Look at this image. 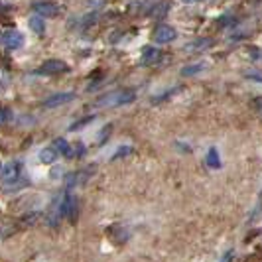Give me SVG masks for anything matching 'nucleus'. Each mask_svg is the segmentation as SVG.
I'll return each mask as SVG.
<instances>
[{
	"instance_id": "f257e3e1",
	"label": "nucleus",
	"mask_w": 262,
	"mask_h": 262,
	"mask_svg": "<svg viewBox=\"0 0 262 262\" xmlns=\"http://www.w3.org/2000/svg\"><path fill=\"white\" fill-rule=\"evenodd\" d=\"M134 99H136L134 91H113L109 95L101 97L95 104H97V107H121V104L132 102Z\"/></svg>"
},
{
	"instance_id": "f03ea898",
	"label": "nucleus",
	"mask_w": 262,
	"mask_h": 262,
	"mask_svg": "<svg viewBox=\"0 0 262 262\" xmlns=\"http://www.w3.org/2000/svg\"><path fill=\"white\" fill-rule=\"evenodd\" d=\"M63 71H69V65L61 60H47L45 63H41L38 67V75H58V73H63Z\"/></svg>"
},
{
	"instance_id": "7ed1b4c3",
	"label": "nucleus",
	"mask_w": 262,
	"mask_h": 262,
	"mask_svg": "<svg viewBox=\"0 0 262 262\" xmlns=\"http://www.w3.org/2000/svg\"><path fill=\"white\" fill-rule=\"evenodd\" d=\"M60 217H67L71 221H75V217H77V199L69 191L63 195V201L60 205Z\"/></svg>"
},
{
	"instance_id": "20e7f679",
	"label": "nucleus",
	"mask_w": 262,
	"mask_h": 262,
	"mask_svg": "<svg viewBox=\"0 0 262 262\" xmlns=\"http://www.w3.org/2000/svg\"><path fill=\"white\" fill-rule=\"evenodd\" d=\"M20 172H22V162H18V160L6 162L2 166V181H4V185L16 183V180L20 178Z\"/></svg>"
},
{
	"instance_id": "39448f33",
	"label": "nucleus",
	"mask_w": 262,
	"mask_h": 262,
	"mask_svg": "<svg viewBox=\"0 0 262 262\" xmlns=\"http://www.w3.org/2000/svg\"><path fill=\"white\" fill-rule=\"evenodd\" d=\"M32 10L40 16H43V18H56L61 12V6L56 4V2H47V0H43V2H34Z\"/></svg>"
},
{
	"instance_id": "423d86ee",
	"label": "nucleus",
	"mask_w": 262,
	"mask_h": 262,
	"mask_svg": "<svg viewBox=\"0 0 262 262\" xmlns=\"http://www.w3.org/2000/svg\"><path fill=\"white\" fill-rule=\"evenodd\" d=\"M152 38H154L156 43H168V41H174L178 38V32L172 26H158V28L154 30V36Z\"/></svg>"
},
{
	"instance_id": "0eeeda50",
	"label": "nucleus",
	"mask_w": 262,
	"mask_h": 262,
	"mask_svg": "<svg viewBox=\"0 0 262 262\" xmlns=\"http://www.w3.org/2000/svg\"><path fill=\"white\" fill-rule=\"evenodd\" d=\"M2 43L6 49H20L24 45V36L18 30H6L2 34Z\"/></svg>"
},
{
	"instance_id": "6e6552de",
	"label": "nucleus",
	"mask_w": 262,
	"mask_h": 262,
	"mask_svg": "<svg viewBox=\"0 0 262 262\" xmlns=\"http://www.w3.org/2000/svg\"><path fill=\"white\" fill-rule=\"evenodd\" d=\"M75 99V93H56L43 101V107L45 109H56V107H61V104L69 102Z\"/></svg>"
},
{
	"instance_id": "1a4fd4ad",
	"label": "nucleus",
	"mask_w": 262,
	"mask_h": 262,
	"mask_svg": "<svg viewBox=\"0 0 262 262\" xmlns=\"http://www.w3.org/2000/svg\"><path fill=\"white\" fill-rule=\"evenodd\" d=\"M93 170H97V166H89V168H85L83 172H77V174H71V176H67V178H65V181H67V187H73V185H83V183H85V181L91 178Z\"/></svg>"
},
{
	"instance_id": "9d476101",
	"label": "nucleus",
	"mask_w": 262,
	"mask_h": 262,
	"mask_svg": "<svg viewBox=\"0 0 262 262\" xmlns=\"http://www.w3.org/2000/svg\"><path fill=\"white\" fill-rule=\"evenodd\" d=\"M160 60H162V51L158 47H144L142 49V60H140L142 65H154Z\"/></svg>"
},
{
	"instance_id": "9b49d317",
	"label": "nucleus",
	"mask_w": 262,
	"mask_h": 262,
	"mask_svg": "<svg viewBox=\"0 0 262 262\" xmlns=\"http://www.w3.org/2000/svg\"><path fill=\"white\" fill-rule=\"evenodd\" d=\"M211 45H213V40H211V38H201V40H195V41L187 43L183 49L189 51V54H195V51H205V49H209Z\"/></svg>"
},
{
	"instance_id": "f8f14e48",
	"label": "nucleus",
	"mask_w": 262,
	"mask_h": 262,
	"mask_svg": "<svg viewBox=\"0 0 262 262\" xmlns=\"http://www.w3.org/2000/svg\"><path fill=\"white\" fill-rule=\"evenodd\" d=\"M205 164L207 168H211V170H221V154L217 152V148H209L207 156H205Z\"/></svg>"
},
{
	"instance_id": "ddd939ff",
	"label": "nucleus",
	"mask_w": 262,
	"mask_h": 262,
	"mask_svg": "<svg viewBox=\"0 0 262 262\" xmlns=\"http://www.w3.org/2000/svg\"><path fill=\"white\" fill-rule=\"evenodd\" d=\"M54 146L60 150V154H63V156H65V158H75V150H73V146H71L65 138H56Z\"/></svg>"
},
{
	"instance_id": "4468645a",
	"label": "nucleus",
	"mask_w": 262,
	"mask_h": 262,
	"mask_svg": "<svg viewBox=\"0 0 262 262\" xmlns=\"http://www.w3.org/2000/svg\"><path fill=\"white\" fill-rule=\"evenodd\" d=\"M60 150L56 148V146H47V148H43L41 152H40V160L43 162V164H51V162H56V158H58V154Z\"/></svg>"
},
{
	"instance_id": "2eb2a0df",
	"label": "nucleus",
	"mask_w": 262,
	"mask_h": 262,
	"mask_svg": "<svg viewBox=\"0 0 262 262\" xmlns=\"http://www.w3.org/2000/svg\"><path fill=\"white\" fill-rule=\"evenodd\" d=\"M30 28L38 34V36H41L43 34V30H45V24H43V16H40V14H36V16H32L30 18Z\"/></svg>"
},
{
	"instance_id": "dca6fc26",
	"label": "nucleus",
	"mask_w": 262,
	"mask_h": 262,
	"mask_svg": "<svg viewBox=\"0 0 262 262\" xmlns=\"http://www.w3.org/2000/svg\"><path fill=\"white\" fill-rule=\"evenodd\" d=\"M203 69H205V63L187 65V67H183V69H181V75H195V73H199V71H203Z\"/></svg>"
},
{
	"instance_id": "f3484780",
	"label": "nucleus",
	"mask_w": 262,
	"mask_h": 262,
	"mask_svg": "<svg viewBox=\"0 0 262 262\" xmlns=\"http://www.w3.org/2000/svg\"><path fill=\"white\" fill-rule=\"evenodd\" d=\"M91 121H95V117H93V115H91V117H85V119H81V121H77L75 124H71V126H69V130H71V132H75V130H79V128L87 126Z\"/></svg>"
},
{
	"instance_id": "a211bd4d",
	"label": "nucleus",
	"mask_w": 262,
	"mask_h": 262,
	"mask_svg": "<svg viewBox=\"0 0 262 262\" xmlns=\"http://www.w3.org/2000/svg\"><path fill=\"white\" fill-rule=\"evenodd\" d=\"M178 91H180L178 87H176V89H168V91H166L164 95H158V97H152V102H162V101H166L168 97H172V95H176Z\"/></svg>"
},
{
	"instance_id": "6ab92c4d",
	"label": "nucleus",
	"mask_w": 262,
	"mask_h": 262,
	"mask_svg": "<svg viewBox=\"0 0 262 262\" xmlns=\"http://www.w3.org/2000/svg\"><path fill=\"white\" fill-rule=\"evenodd\" d=\"M130 152H132V148H130V146H122V148H119V150H117V154L113 156L111 160H119V158H124V156H128Z\"/></svg>"
},
{
	"instance_id": "aec40b11",
	"label": "nucleus",
	"mask_w": 262,
	"mask_h": 262,
	"mask_svg": "<svg viewBox=\"0 0 262 262\" xmlns=\"http://www.w3.org/2000/svg\"><path fill=\"white\" fill-rule=\"evenodd\" d=\"M113 130V126L109 124V126H104L102 130H101V134H99V144H104V142H107V134Z\"/></svg>"
},
{
	"instance_id": "412c9836",
	"label": "nucleus",
	"mask_w": 262,
	"mask_h": 262,
	"mask_svg": "<svg viewBox=\"0 0 262 262\" xmlns=\"http://www.w3.org/2000/svg\"><path fill=\"white\" fill-rule=\"evenodd\" d=\"M246 77H248V79H256V81H260V83H262V71L250 69V71H246Z\"/></svg>"
},
{
	"instance_id": "4be33fe9",
	"label": "nucleus",
	"mask_w": 262,
	"mask_h": 262,
	"mask_svg": "<svg viewBox=\"0 0 262 262\" xmlns=\"http://www.w3.org/2000/svg\"><path fill=\"white\" fill-rule=\"evenodd\" d=\"M10 117H12V111L6 107L4 113H2V122H10Z\"/></svg>"
},
{
	"instance_id": "5701e85b",
	"label": "nucleus",
	"mask_w": 262,
	"mask_h": 262,
	"mask_svg": "<svg viewBox=\"0 0 262 262\" xmlns=\"http://www.w3.org/2000/svg\"><path fill=\"white\" fill-rule=\"evenodd\" d=\"M73 150H75V156H83V152H85V146H83L81 142H77Z\"/></svg>"
},
{
	"instance_id": "b1692460",
	"label": "nucleus",
	"mask_w": 262,
	"mask_h": 262,
	"mask_svg": "<svg viewBox=\"0 0 262 262\" xmlns=\"http://www.w3.org/2000/svg\"><path fill=\"white\" fill-rule=\"evenodd\" d=\"M183 4H197V2H201V0H181Z\"/></svg>"
},
{
	"instance_id": "393cba45",
	"label": "nucleus",
	"mask_w": 262,
	"mask_h": 262,
	"mask_svg": "<svg viewBox=\"0 0 262 262\" xmlns=\"http://www.w3.org/2000/svg\"><path fill=\"white\" fill-rule=\"evenodd\" d=\"M256 104H258V111H260V115H262V99H256Z\"/></svg>"
}]
</instances>
